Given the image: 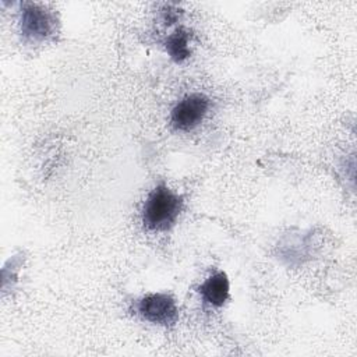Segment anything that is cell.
<instances>
[{
	"instance_id": "cell-6",
	"label": "cell",
	"mask_w": 357,
	"mask_h": 357,
	"mask_svg": "<svg viewBox=\"0 0 357 357\" xmlns=\"http://www.w3.org/2000/svg\"><path fill=\"white\" fill-rule=\"evenodd\" d=\"M190 35L183 29H177L166 40V50L174 61H183L190 56Z\"/></svg>"
},
{
	"instance_id": "cell-4",
	"label": "cell",
	"mask_w": 357,
	"mask_h": 357,
	"mask_svg": "<svg viewBox=\"0 0 357 357\" xmlns=\"http://www.w3.org/2000/svg\"><path fill=\"white\" fill-rule=\"evenodd\" d=\"M54 17L38 4H26L21 15V31L25 36L43 40L53 33Z\"/></svg>"
},
{
	"instance_id": "cell-3",
	"label": "cell",
	"mask_w": 357,
	"mask_h": 357,
	"mask_svg": "<svg viewBox=\"0 0 357 357\" xmlns=\"http://www.w3.org/2000/svg\"><path fill=\"white\" fill-rule=\"evenodd\" d=\"M209 99L202 93H190L184 96L172 110V124L180 131L195 128L206 116Z\"/></svg>"
},
{
	"instance_id": "cell-1",
	"label": "cell",
	"mask_w": 357,
	"mask_h": 357,
	"mask_svg": "<svg viewBox=\"0 0 357 357\" xmlns=\"http://www.w3.org/2000/svg\"><path fill=\"white\" fill-rule=\"evenodd\" d=\"M183 201L165 184L156 185L148 195L144 209L142 222L149 230L163 231L170 229L178 218Z\"/></svg>"
},
{
	"instance_id": "cell-2",
	"label": "cell",
	"mask_w": 357,
	"mask_h": 357,
	"mask_svg": "<svg viewBox=\"0 0 357 357\" xmlns=\"http://www.w3.org/2000/svg\"><path fill=\"white\" fill-rule=\"evenodd\" d=\"M139 317L156 325H173L178 318V308L173 297L165 293H152L135 304Z\"/></svg>"
},
{
	"instance_id": "cell-5",
	"label": "cell",
	"mask_w": 357,
	"mask_h": 357,
	"mask_svg": "<svg viewBox=\"0 0 357 357\" xmlns=\"http://www.w3.org/2000/svg\"><path fill=\"white\" fill-rule=\"evenodd\" d=\"M199 293L202 298L213 305L220 307L229 298V279L225 272H216L211 275L201 286Z\"/></svg>"
}]
</instances>
